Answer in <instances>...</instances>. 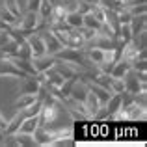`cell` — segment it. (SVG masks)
I'll use <instances>...</instances> for the list:
<instances>
[{
	"mask_svg": "<svg viewBox=\"0 0 147 147\" xmlns=\"http://www.w3.org/2000/svg\"><path fill=\"white\" fill-rule=\"evenodd\" d=\"M39 32H41V37H43V43H45V50H47V54H50V56H56V54L63 49L61 41L58 39L56 34H54L50 28H43V30H39Z\"/></svg>",
	"mask_w": 147,
	"mask_h": 147,
	"instance_id": "obj_3",
	"label": "cell"
},
{
	"mask_svg": "<svg viewBox=\"0 0 147 147\" xmlns=\"http://www.w3.org/2000/svg\"><path fill=\"white\" fill-rule=\"evenodd\" d=\"M65 24L69 28H82V13H78L76 9L67 11L65 13Z\"/></svg>",
	"mask_w": 147,
	"mask_h": 147,
	"instance_id": "obj_11",
	"label": "cell"
},
{
	"mask_svg": "<svg viewBox=\"0 0 147 147\" xmlns=\"http://www.w3.org/2000/svg\"><path fill=\"white\" fill-rule=\"evenodd\" d=\"M36 100H37V95H34V93H19V97L15 99L13 106L17 108V110H24L26 106H30V104L36 102Z\"/></svg>",
	"mask_w": 147,
	"mask_h": 147,
	"instance_id": "obj_10",
	"label": "cell"
},
{
	"mask_svg": "<svg viewBox=\"0 0 147 147\" xmlns=\"http://www.w3.org/2000/svg\"><path fill=\"white\" fill-rule=\"evenodd\" d=\"M24 41L28 43L30 50H32V56H41V54H47V50H45V43H43V37H41V32H39V30L30 32L28 36L24 37Z\"/></svg>",
	"mask_w": 147,
	"mask_h": 147,
	"instance_id": "obj_4",
	"label": "cell"
},
{
	"mask_svg": "<svg viewBox=\"0 0 147 147\" xmlns=\"http://www.w3.org/2000/svg\"><path fill=\"white\" fill-rule=\"evenodd\" d=\"M0 136H2V132H0Z\"/></svg>",
	"mask_w": 147,
	"mask_h": 147,
	"instance_id": "obj_14",
	"label": "cell"
},
{
	"mask_svg": "<svg viewBox=\"0 0 147 147\" xmlns=\"http://www.w3.org/2000/svg\"><path fill=\"white\" fill-rule=\"evenodd\" d=\"M0 76H4V78H22V76H28V75H24L17 67L13 58L0 56Z\"/></svg>",
	"mask_w": 147,
	"mask_h": 147,
	"instance_id": "obj_2",
	"label": "cell"
},
{
	"mask_svg": "<svg viewBox=\"0 0 147 147\" xmlns=\"http://www.w3.org/2000/svg\"><path fill=\"white\" fill-rule=\"evenodd\" d=\"M129 71H130V63L127 60H123V58H119V60L114 63V67H112L110 76H114V78H123Z\"/></svg>",
	"mask_w": 147,
	"mask_h": 147,
	"instance_id": "obj_9",
	"label": "cell"
},
{
	"mask_svg": "<svg viewBox=\"0 0 147 147\" xmlns=\"http://www.w3.org/2000/svg\"><path fill=\"white\" fill-rule=\"evenodd\" d=\"M54 61H56V56H50V54L32 56V65H34V69H36V75L47 73L50 67H54Z\"/></svg>",
	"mask_w": 147,
	"mask_h": 147,
	"instance_id": "obj_5",
	"label": "cell"
},
{
	"mask_svg": "<svg viewBox=\"0 0 147 147\" xmlns=\"http://www.w3.org/2000/svg\"><path fill=\"white\" fill-rule=\"evenodd\" d=\"M88 95V84L86 80H75V84H73L71 91H69V99L75 100V102H84V99H86Z\"/></svg>",
	"mask_w": 147,
	"mask_h": 147,
	"instance_id": "obj_6",
	"label": "cell"
},
{
	"mask_svg": "<svg viewBox=\"0 0 147 147\" xmlns=\"http://www.w3.org/2000/svg\"><path fill=\"white\" fill-rule=\"evenodd\" d=\"M104 108H106V112H108L110 117H115L117 112L121 110V93H112L110 99H108L106 104H104Z\"/></svg>",
	"mask_w": 147,
	"mask_h": 147,
	"instance_id": "obj_7",
	"label": "cell"
},
{
	"mask_svg": "<svg viewBox=\"0 0 147 147\" xmlns=\"http://www.w3.org/2000/svg\"><path fill=\"white\" fill-rule=\"evenodd\" d=\"M100 106H102L100 100L95 97L90 90H88V95H86V99H84V108H86V112H88V117H93V114L99 110Z\"/></svg>",
	"mask_w": 147,
	"mask_h": 147,
	"instance_id": "obj_8",
	"label": "cell"
},
{
	"mask_svg": "<svg viewBox=\"0 0 147 147\" xmlns=\"http://www.w3.org/2000/svg\"><path fill=\"white\" fill-rule=\"evenodd\" d=\"M123 84H125L127 93L136 95V93H140V91H147V82H142L138 71H134L132 67H130V71L127 73L125 76H123Z\"/></svg>",
	"mask_w": 147,
	"mask_h": 147,
	"instance_id": "obj_1",
	"label": "cell"
},
{
	"mask_svg": "<svg viewBox=\"0 0 147 147\" xmlns=\"http://www.w3.org/2000/svg\"><path fill=\"white\" fill-rule=\"evenodd\" d=\"M39 4L41 0H24V11H37L39 9Z\"/></svg>",
	"mask_w": 147,
	"mask_h": 147,
	"instance_id": "obj_13",
	"label": "cell"
},
{
	"mask_svg": "<svg viewBox=\"0 0 147 147\" xmlns=\"http://www.w3.org/2000/svg\"><path fill=\"white\" fill-rule=\"evenodd\" d=\"M15 140H17V145H22V147H34V145H36V140H34L32 134L17 132V134H15Z\"/></svg>",
	"mask_w": 147,
	"mask_h": 147,
	"instance_id": "obj_12",
	"label": "cell"
}]
</instances>
